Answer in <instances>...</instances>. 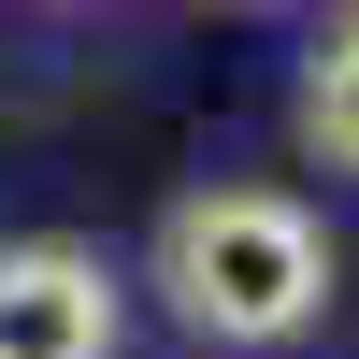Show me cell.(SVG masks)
Here are the masks:
<instances>
[{
	"instance_id": "1",
	"label": "cell",
	"mask_w": 359,
	"mask_h": 359,
	"mask_svg": "<svg viewBox=\"0 0 359 359\" xmlns=\"http://www.w3.org/2000/svg\"><path fill=\"white\" fill-rule=\"evenodd\" d=\"M158 287L216 345H302L331 316V230L287 187H187L158 216Z\"/></svg>"
},
{
	"instance_id": "2",
	"label": "cell",
	"mask_w": 359,
	"mask_h": 359,
	"mask_svg": "<svg viewBox=\"0 0 359 359\" xmlns=\"http://www.w3.org/2000/svg\"><path fill=\"white\" fill-rule=\"evenodd\" d=\"M0 359H115V273L101 245H0Z\"/></svg>"
},
{
	"instance_id": "3",
	"label": "cell",
	"mask_w": 359,
	"mask_h": 359,
	"mask_svg": "<svg viewBox=\"0 0 359 359\" xmlns=\"http://www.w3.org/2000/svg\"><path fill=\"white\" fill-rule=\"evenodd\" d=\"M302 144L331 172H359V29H331V43L302 57Z\"/></svg>"
}]
</instances>
